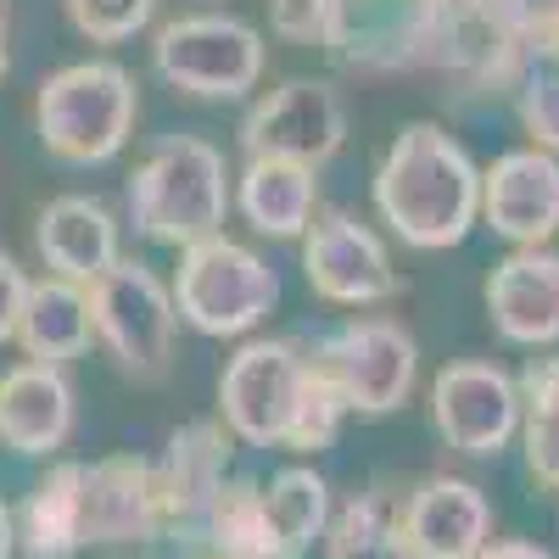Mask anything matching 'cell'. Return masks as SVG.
Returning a JSON list of instances; mask_svg holds the SVG:
<instances>
[{
    "instance_id": "cell-19",
    "label": "cell",
    "mask_w": 559,
    "mask_h": 559,
    "mask_svg": "<svg viewBox=\"0 0 559 559\" xmlns=\"http://www.w3.org/2000/svg\"><path fill=\"white\" fill-rule=\"evenodd\" d=\"M96 336V319H90V292L68 286V280H34L28 297H23V319H17V336L28 364H62L79 358Z\"/></svg>"
},
{
    "instance_id": "cell-9",
    "label": "cell",
    "mask_w": 559,
    "mask_h": 559,
    "mask_svg": "<svg viewBox=\"0 0 559 559\" xmlns=\"http://www.w3.org/2000/svg\"><path fill=\"white\" fill-rule=\"evenodd\" d=\"M342 134H347V112H342L336 90L319 79H286L247 112L241 146H247V157H280V163L319 168L324 157H336Z\"/></svg>"
},
{
    "instance_id": "cell-5",
    "label": "cell",
    "mask_w": 559,
    "mask_h": 559,
    "mask_svg": "<svg viewBox=\"0 0 559 559\" xmlns=\"http://www.w3.org/2000/svg\"><path fill=\"white\" fill-rule=\"evenodd\" d=\"M90 319H96V336L112 347L123 376L152 381L168 369L174 353V297L168 286L146 269L118 258L96 286H90Z\"/></svg>"
},
{
    "instance_id": "cell-2",
    "label": "cell",
    "mask_w": 559,
    "mask_h": 559,
    "mask_svg": "<svg viewBox=\"0 0 559 559\" xmlns=\"http://www.w3.org/2000/svg\"><path fill=\"white\" fill-rule=\"evenodd\" d=\"M129 213L134 229L163 247H202L218 236L229 213V185L224 157L202 134H174L129 179Z\"/></svg>"
},
{
    "instance_id": "cell-31",
    "label": "cell",
    "mask_w": 559,
    "mask_h": 559,
    "mask_svg": "<svg viewBox=\"0 0 559 559\" xmlns=\"http://www.w3.org/2000/svg\"><path fill=\"white\" fill-rule=\"evenodd\" d=\"M7 45H12V23H7V7H0V73H7Z\"/></svg>"
},
{
    "instance_id": "cell-7",
    "label": "cell",
    "mask_w": 559,
    "mask_h": 559,
    "mask_svg": "<svg viewBox=\"0 0 559 559\" xmlns=\"http://www.w3.org/2000/svg\"><path fill=\"white\" fill-rule=\"evenodd\" d=\"M157 73L174 90H191V96H247L263 73V39L258 28H247L241 17H179L157 34Z\"/></svg>"
},
{
    "instance_id": "cell-18",
    "label": "cell",
    "mask_w": 559,
    "mask_h": 559,
    "mask_svg": "<svg viewBox=\"0 0 559 559\" xmlns=\"http://www.w3.org/2000/svg\"><path fill=\"white\" fill-rule=\"evenodd\" d=\"M39 258L57 269L68 286H96L118 263V224L96 197H57L39 213Z\"/></svg>"
},
{
    "instance_id": "cell-16",
    "label": "cell",
    "mask_w": 559,
    "mask_h": 559,
    "mask_svg": "<svg viewBox=\"0 0 559 559\" xmlns=\"http://www.w3.org/2000/svg\"><path fill=\"white\" fill-rule=\"evenodd\" d=\"M492 509L471 481H426L403 509V543L414 559H476L487 548Z\"/></svg>"
},
{
    "instance_id": "cell-12",
    "label": "cell",
    "mask_w": 559,
    "mask_h": 559,
    "mask_svg": "<svg viewBox=\"0 0 559 559\" xmlns=\"http://www.w3.org/2000/svg\"><path fill=\"white\" fill-rule=\"evenodd\" d=\"M481 213L503 241L543 247L559 229V157L548 152H509L481 174Z\"/></svg>"
},
{
    "instance_id": "cell-17",
    "label": "cell",
    "mask_w": 559,
    "mask_h": 559,
    "mask_svg": "<svg viewBox=\"0 0 559 559\" xmlns=\"http://www.w3.org/2000/svg\"><path fill=\"white\" fill-rule=\"evenodd\" d=\"M73 431V386L57 364H17L0 376V442L12 453H57Z\"/></svg>"
},
{
    "instance_id": "cell-28",
    "label": "cell",
    "mask_w": 559,
    "mask_h": 559,
    "mask_svg": "<svg viewBox=\"0 0 559 559\" xmlns=\"http://www.w3.org/2000/svg\"><path fill=\"white\" fill-rule=\"evenodd\" d=\"M23 297H28V274L17 269L12 252H0V342H12V336H17Z\"/></svg>"
},
{
    "instance_id": "cell-15",
    "label": "cell",
    "mask_w": 559,
    "mask_h": 559,
    "mask_svg": "<svg viewBox=\"0 0 559 559\" xmlns=\"http://www.w3.org/2000/svg\"><path fill=\"white\" fill-rule=\"evenodd\" d=\"M224 431L213 419H197V426L174 431L168 459L152 464L157 476V509L168 532H207V509L224 492Z\"/></svg>"
},
{
    "instance_id": "cell-1",
    "label": "cell",
    "mask_w": 559,
    "mask_h": 559,
    "mask_svg": "<svg viewBox=\"0 0 559 559\" xmlns=\"http://www.w3.org/2000/svg\"><path fill=\"white\" fill-rule=\"evenodd\" d=\"M376 207L408 247L442 252L471 236L481 213V174L448 129L403 123L376 174Z\"/></svg>"
},
{
    "instance_id": "cell-11",
    "label": "cell",
    "mask_w": 559,
    "mask_h": 559,
    "mask_svg": "<svg viewBox=\"0 0 559 559\" xmlns=\"http://www.w3.org/2000/svg\"><path fill=\"white\" fill-rule=\"evenodd\" d=\"M302 269H308V286L331 302L364 308V302H381L397 292V274L386 247L376 241V229H364L347 213H324L308 229V247H302Z\"/></svg>"
},
{
    "instance_id": "cell-27",
    "label": "cell",
    "mask_w": 559,
    "mask_h": 559,
    "mask_svg": "<svg viewBox=\"0 0 559 559\" xmlns=\"http://www.w3.org/2000/svg\"><path fill=\"white\" fill-rule=\"evenodd\" d=\"M342 414H347V403L336 397V386L313 369V358H308V392H302V414H297V431H292V448H302V453H313V448H324L336 437V426H342Z\"/></svg>"
},
{
    "instance_id": "cell-24",
    "label": "cell",
    "mask_w": 559,
    "mask_h": 559,
    "mask_svg": "<svg viewBox=\"0 0 559 559\" xmlns=\"http://www.w3.org/2000/svg\"><path fill=\"white\" fill-rule=\"evenodd\" d=\"M331 559H414L403 543V515H392L381 498H353L336 521Z\"/></svg>"
},
{
    "instance_id": "cell-10",
    "label": "cell",
    "mask_w": 559,
    "mask_h": 559,
    "mask_svg": "<svg viewBox=\"0 0 559 559\" xmlns=\"http://www.w3.org/2000/svg\"><path fill=\"white\" fill-rule=\"evenodd\" d=\"M431 414L448 448L498 453L521 426V392L492 364H448L431 386Z\"/></svg>"
},
{
    "instance_id": "cell-4",
    "label": "cell",
    "mask_w": 559,
    "mask_h": 559,
    "mask_svg": "<svg viewBox=\"0 0 559 559\" xmlns=\"http://www.w3.org/2000/svg\"><path fill=\"white\" fill-rule=\"evenodd\" d=\"M274 302H280V280L252 247L229 241V236L185 247L179 280H174V308L202 336H241Z\"/></svg>"
},
{
    "instance_id": "cell-13",
    "label": "cell",
    "mask_w": 559,
    "mask_h": 559,
    "mask_svg": "<svg viewBox=\"0 0 559 559\" xmlns=\"http://www.w3.org/2000/svg\"><path fill=\"white\" fill-rule=\"evenodd\" d=\"M163 532L157 476L146 459H102L84 464L79 481V537L90 543H140Z\"/></svg>"
},
{
    "instance_id": "cell-26",
    "label": "cell",
    "mask_w": 559,
    "mask_h": 559,
    "mask_svg": "<svg viewBox=\"0 0 559 559\" xmlns=\"http://www.w3.org/2000/svg\"><path fill=\"white\" fill-rule=\"evenodd\" d=\"M152 12H157V0H68L73 28L96 45H118V39L140 34L152 23Z\"/></svg>"
},
{
    "instance_id": "cell-22",
    "label": "cell",
    "mask_w": 559,
    "mask_h": 559,
    "mask_svg": "<svg viewBox=\"0 0 559 559\" xmlns=\"http://www.w3.org/2000/svg\"><path fill=\"white\" fill-rule=\"evenodd\" d=\"M521 118L537 134V152L559 157V23H537L521 39Z\"/></svg>"
},
{
    "instance_id": "cell-30",
    "label": "cell",
    "mask_w": 559,
    "mask_h": 559,
    "mask_svg": "<svg viewBox=\"0 0 559 559\" xmlns=\"http://www.w3.org/2000/svg\"><path fill=\"white\" fill-rule=\"evenodd\" d=\"M12 548H17V532H12V509L0 503V559H12Z\"/></svg>"
},
{
    "instance_id": "cell-20",
    "label": "cell",
    "mask_w": 559,
    "mask_h": 559,
    "mask_svg": "<svg viewBox=\"0 0 559 559\" xmlns=\"http://www.w3.org/2000/svg\"><path fill=\"white\" fill-rule=\"evenodd\" d=\"M241 213L263 229V236L292 241L313 218V168L280 163V157H252L241 174Z\"/></svg>"
},
{
    "instance_id": "cell-25",
    "label": "cell",
    "mask_w": 559,
    "mask_h": 559,
    "mask_svg": "<svg viewBox=\"0 0 559 559\" xmlns=\"http://www.w3.org/2000/svg\"><path fill=\"white\" fill-rule=\"evenodd\" d=\"M526 459L537 481L559 487V358H543L526 376Z\"/></svg>"
},
{
    "instance_id": "cell-3",
    "label": "cell",
    "mask_w": 559,
    "mask_h": 559,
    "mask_svg": "<svg viewBox=\"0 0 559 559\" xmlns=\"http://www.w3.org/2000/svg\"><path fill=\"white\" fill-rule=\"evenodd\" d=\"M134 129V79L118 62H73L39 84V146L62 163H107Z\"/></svg>"
},
{
    "instance_id": "cell-14",
    "label": "cell",
    "mask_w": 559,
    "mask_h": 559,
    "mask_svg": "<svg viewBox=\"0 0 559 559\" xmlns=\"http://www.w3.org/2000/svg\"><path fill=\"white\" fill-rule=\"evenodd\" d=\"M487 308L509 342L521 347L559 342V252L548 247L509 252L487 280Z\"/></svg>"
},
{
    "instance_id": "cell-6",
    "label": "cell",
    "mask_w": 559,
    "mask_h": 559,
    "mask_svg": "<svg viewBox=\"0 0 559 559\" xmlns=\"http://www.w3.org/2000/svg\"><path fill=\"white\" fill-rule=\"evenodd\" d=\"M302 392H308V358H297L292 342H252L229 358L224 381H218V408H224V426L241 442L292 448Z\"/></svg>"
},
{
    "instance_id": "cell-32",
    "label": "cell",
    "mask_w": 559,
    "mask_h": 559,
    "mask_svg": "<svg viewBox=\"0 0 559 559\" xmlns=\"http://www.w3.org/2000/svg\"><path fill=\"white\" fill-rule=\"evenodd\" d=\"M269 559H297V554H269Z\"/></svg>"
},
{
    "instance_id": "cell-21",
    "label": "cell",
    "mask_w": 559,
    "mask_h": 559,
    "mask_svg": "<svg viewBox=\"0 0 559 559\" xmlns=\"http://www.w3.org/2000/svg\"><path fill=\"white\" fill-rule=\"evenodd\" d=\"M79 481L84 464H51L45 481L23 503V548L34 559H73L84 548L79 537Z\"/></svg>"
},
{
    "instance_id": "cell-8",
    "label": "cell",
    "mask_w": 559,
    "mask_h": 559,
    "mask_svg": "<svg viewBox=\"0 0 559 559\" xmlns=\"http://www.w3.org/2000/svg\"><path fill=\"white\" fill-rule=\"evenodd\" d=\"M313 369L336 386V397L358 414H386L414 386V336H403L392 319H347L336 324L324 347L313 353Z\"/></svg>"
},
{
    "instance_id": "cell-29",
    "label": "cell",
    "mask_w": 559,
    "mask_h": 559,
    "mask_svg": "<svg viewBox=\"0 0 559 559\" xmlns=\"http://www.w3.org/2000/svg\"><path fill=\"white\" fill-rule=\"evenodd\" d=\"M476 559H548V554L532 548V543H492V548H481Z\"/></svg>"
},
{
    "instance_id": "cell-23",
    "label": "cell",
    "mask_w": 559,
    "mask_h": 559,
    "mask_svg": "<svg viewBox=\"0 0 559 559\" xmlns=\"http://www.w3.org/2000/svg\"><path fill=\"white\" fill-rule=\"evenodd\" d=\"M324 515H331V487L313 471H280L263 492V521L280 554H297L302 543H313L324 532Z\"/></svg>"
}]
</instances>
